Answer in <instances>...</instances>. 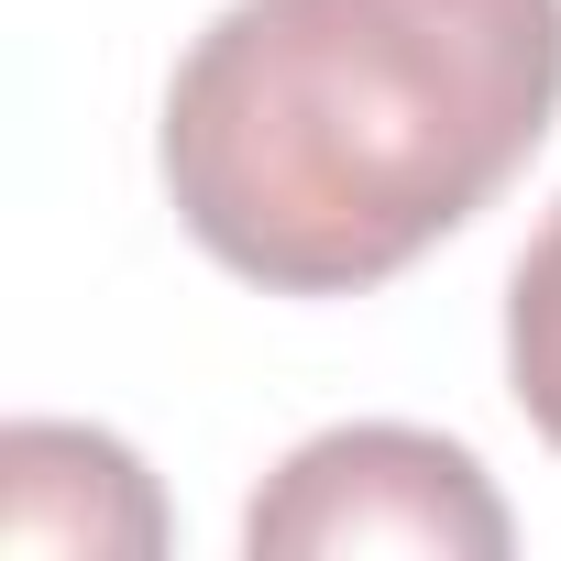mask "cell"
<instances>
[{
  "mask_svg": "<svg viewBox=\"0 0 561 561\" xmlns=\"http://www.w3.org/2000/svg\"><path fill=\"white\" fill-rule=\"evenodd\" d=\"M561 111V0H231L165 78V198L264 298H364L506 198Z\"/></svg>",
  "mask_w": 561,
  "mask_h": 561,
  "instance_id": "cell-1",
  "label": "cell"
},
{
  "mask_svg": "<svg viewBox=\"0 0 561 561\" xmlns=\"http://www.w3.org/2000/svg\"><path fill=\"white\" fill-rule=\"evenodd\" d=\"M506 506L484 462L440 430H320L275 462V484L242 517L253 561H342V550H430V561H506Z\"/></svg>",
  "mask_w": 561,
  "mask_h": 561,
  "instance_id": "cell-2",
  "label": "cell"
},
{
  "mask_svg": "<svg viewBox=\"0 0 561 561\" xmlns=\"http://www.w3.org/2000/svg\"><path fill=\"white\" fill-rule=\"evenodd\" d=\"M506 386H517L528 430L561 451V209L539 220V242L506 275Z\"/></svg>",
  "mask_w": 561,
  "mask_h": 561,
  "instance_id": "cell-3",
  "label": "cell"
}]
</instances>
